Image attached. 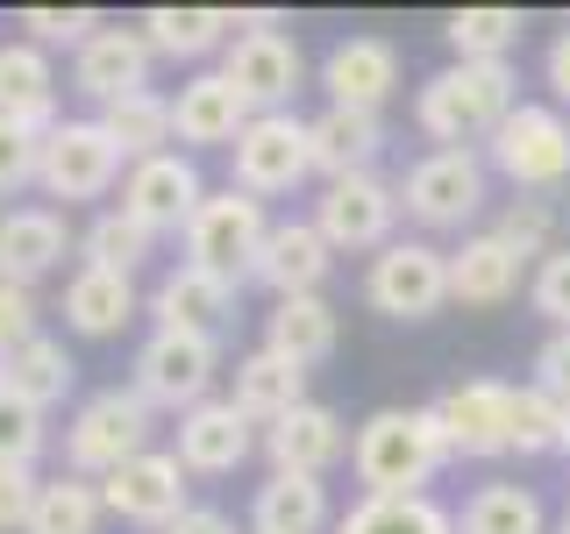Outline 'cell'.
Listing matches in <instances>:
<instances>
[{"mask_svg": "<svg viewBox=\"0 0 570 534\" xmlns=\"http://www.w3.org/2000/svg\"><path fill=\"white\" fill-rule=\"evenodd\" d=\"M521 8H456L450 22H442V36H450L456 65H507L513 43H521Z\"/></svg>", "mask_w": 570, "mask_h": 534, "instance_id": "35", "label": "cell"}, {"mask_svg": "<svg viewBox=\"0 0 570 534\" xmlns=\"http://www.w3.org/2000/svg\"><path fill=\"white\" fill-rule=\"evenodd\" d=\"M485 150H492V171L513 178V192H557L570 178V121L542 100H521Z\"/></svg>", "mask_w": 570, "mask_h": 534, "instance_id": "7", "label": "cell"}, {"mask_svg": "<svg viewBox=\"0 0 570 534\" xmlns=\"http://www.w3.org/2000/svg\"><path fill=\"white\" fill-rule=\"evenodd\" d=\"M142 43L157 58H178V65H200L207 50H228L236 43V8H142Z\"/></svg>", "mask_w": 570, "mask_h": 534, "instance_id": "29", "label": "cell"}, {"mask_svg": "<svg viewBox=\"0 0 570 534\" xmlns=\"http://www.w3.org/2000/svg\"><path fill=\"white\" fill-rule=\"evenodd\" d=\"M456 534H549V513L528 485H478L456 513Z\"/></svg>", "mask_w": 570, "mask_h": 534, "instance_id": "33", "label": "cell"}, {"mask_svg": "<svg viewBox=\"0 0 570 534\" xmlns=\"http://www.w3.org/2000/svg\"><path fill=\"white\" fill-rule=\"evenodd\" d=\"M249 129V100L228 86V71H193L186 86L171 93V136L200 142V150H236V136Z\"/></svg>", "mask_w": 570, "mask_h": 534, "instance_id": "19", "label": "cell"}, {"mask_svg": "<svg viewBox=\"0 0 570 534\" xmlns=\"http://www.w3.org/2000/svg\"><path fill=\"white\" fill-rule=\"evenodd\" d=\"M435 421L456 456H513V385L471 378L435 399Z\"/></svg>", "mask_w": 570, "mask_h": 534, "instance_id": "15", "label": "cell"}, {"mask_svg": "<svg viewBox=\"0 0 570 534\" xmlns=\"http://www.w3.org/2000/svg\"><path fill=\"white\" fill-rule=\"evenodd\" d=\"M36 471H0V534H22L36 513Z\"/></svg>", "mask_w": 570, "mask_h": 534, "instance_id": "46", "label": "cell"}, {"mask_svg": "<svg viewBox=\"0 0 570 534\" xmlns=\"http://www.w3.org/2000/svg\"><path fill=\"white\" fill-rule=\"evenodd\" d=\"M513 107H521L513 100V65H442L414 93V129L435 150H471V142L499 136V121Z\"/></svg>", "mask_w": 570, "mask_h": 534, "instance_id": "2", "label": "cell"}, {"mask_svg": "<svg viewBox=\"0 0 570 534\" xmlns=\"http://www.w3.org/2000/svg\"><path fill=\"white\" fill-rule=\"evenodd\" d=\"M335 534H456V513L435 498H356L335 521Z\"/></svg>", "mask_w": 570, "mask_h": 534, "instance_id": "36", "label": "cell"}, {"mask_svg": "<svg viewBox=\"0 0 570 534\" xmlns=\"http://www.w3.org/2000/svg\"><path fill=\"white\" fill-rule=\"evenodd\" d=\"M100 521H107L100 485L65 471V477H50V485L36 492V513H29L22 534H100Z\"/></svg>", "mask_w": 570, "mask_h": 534, "instance_id": "37", "label": "cell"}, {"mask_svg": "<svg viewBox=\"0 0 570 534\" xmlns=\"http://www.w3.org/2000/svg\"><path fill=\"white\" fill-rule=\"evenodd\" d=\"M14 29H22V43H36V50H71V58H79L107 22H100V8H22Z\"/></svg>", "mask_w": 570, "mask_h": 534, "instance_id": "41", "label": "cell"}, {"mask_svg": "<svg viewBox=\"0 0 570 534\" xmlns=\"http://www.w3.org/2000/svg\"><path fill=\"white\" fill-rule=\"evenodd\" d=\"M335 335H343V320H335V307L321 293H299V299H278L272 314H264V349L293 356L299 370L328 364L335 356Z\"/></svg>", "mask_w": 570, "mask_h": 534, "instance_id": "30", "label": "cell"}, {"mask_svg": "<svg viewBox=\"0 0 570 534\" xmlns=\"http://www.w3.org/2000/svg\"><path fill=\"white\" fill-rule=\"evenodd\" d=\"M36 293L29 285H0V356H14L22 343H36Z\"/></svg>", "mask_w": 570, "mask_h": 534, "instance_id": "45", "label": "cell"}, {"mask_svg": "<svg viewBox=\"0 0 570 534\" xmlns=\"http://www.w3.org/2000/svg\"><path fill=\"white\" fill-rule=\"evenodd\" d=\"M157 249V236L150 228H136L121 207H107V214H94L86 221V236H79V257L94 264V271H121V278H136V264Z\"/></svg>", "mask_w": 570, "mask_h": 534, "instance_id": "38", "label": "cell"}, {"mask_svg": "<svg viewBox=\"0 0 570 534\" xmlns=\"http://www.w3.org/2000/svg\"><path fill=\"white\" fill-rule=\"evenodd\" d=\"M328 264H335V249L321 243L314 221H272V236H264L257 264H249V278H257L272 299H299V293H321Z\"/></svg>", "mask_w": 570, "mask_h": 534, "instance_id": "21", "label": "cell"}, {"mask_svg": "<svg viewBox=\"0 0 570 534\" xmlns=\"http://www.w3.org/2000/svg\"><path fill=\"white\" fill-rule=\"evenodd\" d=\"M129 178V157H121V142L94 121H58V129L43 136V157H36V186L50 192V200L65 207H86V200H107V192Z\"/></svg>", "mask_w": 570, "mask_h": 534, "instance_id": "5", "label": "cell"}, {"mask_svg": "<svg viewBox=\"0 0 570 534\" xmlns=\"http://www.w3.org/2000/svg\"><path fill=\"white\" fill-rule=\"evenodd\" d=\"M136 320V278L121 271H94V264H79V271L65 278V328L71 335H121Z\"/></svg>", "mask_w": 570, "mask_h": 534, "instance_id": "31", "label": "cell"}, {"mask_svg": "<svg viewBox=\"0 0 570 534\" xmlns=\"http://www.w3.org/2000/svg\"><path fill=\"white\" fill-rule=\"evenodd\" d=\"M485 207V157L478 150H428L400 178V214L421 228H463Z\"/></svg>", "mask_w": 570, "mask_h": 534, "instance_id": "10", "label": "cell"}, {"mask_svg": "<svg viewBox=\"0 0 570 534\" xmlns=\"http://www.w3.org/2000/svg\"><path fill=\"white\" fill-rule=\"evenodd\" d=\"M0 121H22L29 136L58 129V71H50V50L36 43H0Z\"/></svg>", "mask_w": 570, "mask_h": 534, "instance_id": "24", "label": "cell"}, {"mask_svg": "<svg viewBox=\"0 0 570 534\" xmlns=\"http://www.w3.org/2000/svg\"><path fill=\"white\" fill-rule=\"evenodd\" d=\"M521 278H528V257L513 243H499L492 228L450 249V299H463V307H507L521 293Z\"/></svg>", "mask_w": 570, "mask_h": 534, "instance_id": "26", "label": "cell"}, {"mask_svg": "<svg viewBox=\"0 0 570 534\" xmlns=\"http://www.w3.org/2000/svg\"><path fill=\"white\" fill-rule=\"evenodd\" d=\"M222 71L249 100V115H285L299 79H307V58H299V43L285 29H236V43L222 50Z\"/></svg>", "mask_w": 570, "mask_h": 534, "instance_id": "12", "label": "cell"}, {"mask_svg": "<svg viewBox=\"0 0 570 534\" xmlns=\"http://www.w3.org/2000/svg\"><path fill=\"white\" fill-rule=\"evenodd\" d=\"M450 456L456 449H450V435H442L435 406H379L350 442V471H356V485H364V498H421L428 477Z\"/></svg>", "mask_w": 570, "mask_h": 534, "instance_id": "1", "label": "cell"}, {"mask_svg": "<svg viewBox=\"0 0 570 534\" xmlns=\"http://www.w3.org/2000/svg\"><path fill=\"white\" fill-rule=\"evenodd\" d=\"M100 129L121 142V157L129 165H142V157H165L171 150V100L157 93H129V100H115V107H100Z\"/></svg>", "mask_w": 570, "mask_h": 534, "instance_id": "34", "label": "cell"}, {"mask_svg": "<svg viewBox=\"0 0 570 534\" xmlns=\"http://www.w3.org/2000/svg\"><path fill=\"white\" fill-rule=\"evenodd\" d=\"M307 150H314V171L328 178H364L385 150V121L379 115H356V107H321L307 121Z\"/></svg>", "mask_w": 570, "mask_h": 534, "instance_id": "27", "label": "cell"}, {"mask_svg": "<svg viewBox=\"0 0 570 534\" xmlns=\"http://www.w3.org/2000/svg\"><path fill=\"white\" fill-rule=\"evenodd\" d=\"M321 86L328 107H356V115H379L400 93V50L385 36H343V43L321 58Z\"/></svg>", "mask_w": 570, "mask_h": 534, "instance_id": "17", "label": "cell"}, {"mask_svg": "<svg viewBox=\"0 0 570 534\" xmlns=\"http://www.w3.org/2000/svg\"><path fill=\"white\" fill-rule=\"evenodd\" d=\"M257 427H249L228 399H207V406H193V414H178V463H186V477H228V471H243L249 449H257Z\"/></svg>", "mask_w": 570, "mask_h": 534, "instance_id": "20", "label": "cell"}, {"mask_svg": "<svg viewBox=\"0 0 570 534\" xmlns=\"http://www.w3.org/2000/svg\"><path fill=\"white\" fill-rule=\"evenodd\" d=\"M150 58H157V50L142 43V29H100L94 43L71 58V93H86L94 107L150 93Z\"/></svg>", "mask_w": 570, "mask_h": 534, "instance_id": "18", "label": "cell"}, {"mask_svg": "<svg viewBox=\"0 0 570 534\" xmlns=\"http://www.w3.org/2000/svg\"><path fill=\"white\" fill-rule=\"evenodd\" d=\"M200 200H207V178L186 150L142 157V165H129V178H121V214H129L136 228H150V236H186V221L200 214Z\"/></svg>", "mask_w": 570, "mask_h": 534, "instance_id": "11", "label": "cell"}, {"mask_svg": "<svg viewBox=\"0 0 570 534\" xmlns=\"http://www.w3.org/2000/svg\"><path fill=\"white\" fill-rule=\"evenodd\" d=\"M36 157H43V136H29L22 121H0V200L36 186Z\"/></svg>", "mask_w": 570, "mask_h": 534, "instance_id": "43", "label": "cell"}, {"mask_svg": "<svg viewBox=\"0 0 570 534\" xmlns=\"http://www.w3.org/2000/svg\"><path fill=\"white\" fill-rule=\"evenodd\" d=\"M392 221H400V186H385L379 171L335 178L314 200V228H321L328 249H385V243H400Z\"/></svg>", "mask_w": 570, "mask_h": 534, "instance_id": "13", "label": "cell"}, {"mask_svg": "<svg viewBox=\"0 0 570 534\" xmlns=\"http://www.w3.org/2000/svg\"><path fill=\"white\" fill-rule=\"evenodd\" d=\"M534 385L557 392V399H570V328H557L542 349H534Z\"/></svg>", "mask_w": 570, "mask_h": 534, "instance_id": "47", "label": "cell"}, {"mask_svg": "<svg viewBox=\"0 0 570 534\" xmlns=\"http://www.w3.org/2000/svg\"><path fill=\"white\" fill-rule=\"evenodd\" d=\"M549 93L570 100V29L557 36V43H549Z\"/></svg>", "mask_w": 570, "mask_h": 534, "instance_id": "49", "label": "cell"}, {"mask_svg": "<svg viewBox=\"0 0 570 534\" xmlns=\"http://www.w3.org/2000/svg\"><path fill=\"white\" fill-rule=\"evenodd\" d=\"M214 378H222V335H186V328H150L136 349L129 385L142 392V406H165V414H193V406L214 399Z\"/></svg>", "mask_w": 570, "mask_h": 534, "instance_id": "4", "label": "cell"}, {"mask_svg": "<svg viewBox=\"0 0 570 534\" xmlns=\"http://www.w3.org/2000/svg\"><path fill=\"white\" fill-rule=\"evenodd\" d=\"M165 534H236V521H228L222 506H186V513H178V521H171Z\"/></svg>", "mask_w": 570, "mask_h": 534, "instance_id": "48", "label": "cell"}, {"mask_svg": "<svg viewBox=\"0 0 570 534\" xmlns=\"http://www.w3.org/2000/svg\"><path fill=\"white\" fill-rule=\"evenodd\" d=\"M0 364H8V356H0Z\"/></svg>", "mask_w": 570, "mask_h": 534, "instance_id": "51", "label": "cell"}, {"mask_svg": "<svg viewBox=\"0 0 570 534\" xmlns=\"http://www.w3.org/2000/svg\"><path fill=\"white\" fill-rule=\"evenodd\" d=\"M299 178H314V150H307V121L285 107V115H249V129L228 150V186L249 200H278Z\"/></svg>", "mask_w": 570, "mask_h": 534, "instance_id": "8", "label": "cell"}, {"mask_svg": "<svg viewBox=\"0 0 570 534\" xmlns=\"http://www.w3.org/2000/svg\"><path fill=\"white\" fill-rule=\"evenodd\" d=\"M513 449H521V456L563 449V399H557V392L513 385Z\"/></svg>", "mask_w": 570, "mask_h": 534, "instance_id": "40", "label": "cell"}, {"mask_svg": "<svg viewBox=\"0 0 570 534\" xmlns=\"http://www.w3.org/2000/svg\"><path fill=\"white\" fill-rule=\"evenodd\" d=\"M65 249H71V228L58 207H8L0 214V285H29L36 293V278L58 271Z\"/></svg>", "mask_w": 570, "mask_h": 534, "instance_id": "22", "label": "cell"}, {"mask_svg": "<svg viewBox=\"0 0 570 534\" xmlns=\"http://www.w3.org/2000/svg\"><path fill=\"white\" fill-rule=\"evenodd\" d=\"M142 449H150V406H142L136 385H107L71 406V421H65V471L71 477L100 485V477H115Z\"/></svg>", "mask_w": 570, "mask_h": 534, "instance_id": "3", "label": "cell"}, {"mask_svg": "<svg viewBox=\"0 0 570 534\" xmlns=\"http://www.w3.org/2000/svg\"><path fill=\"white\" fill-rule=\"evenodd\" d=\"M43 442H50L43 414H36L29 399H14V392L0 385V471H29V463L43 456Z\"/></svg>", "mask_w": 570, "mask_h": 534, "instance_id": "42", "label": "cell"}, {"mask_svg": "<svg viewBox=\"0 0 570 534\" xmlns=\"http://www.w3.org/2000/svg\"><path fill=\"white\" fill-rule=\"evenodd\" d=\"M557 534H570V513H563V521H557Z\"/></svg>", "mask_w": 570, "mask_h": 534, "instance_id": "50", "label": "cell"}, {"mask_svg": "<svg viewBox=\"0 0 570 534\" xmlns=\"http://www.w3.org/2000/svg\"><path fill=\"white\" fill-rule=\"evenodd\" d=\"M364 299L379 307L385 320H428L450 307V249L406 236V243H385L364 271Z\"/></svg>", "mask_w": 570, "mask_h": 534, "instance_id": "9", "label": "cell"}, {"mask_svg": "<svg viewBox=\"0 0 570 534\" xmlns=\"http://www.w3.org/2000/svg\"><path fill=\"white\" fill-rule=\"evenodd\" d=\"M100 506L115 513L121 527H157L165 534L178 513H186V463H178L171 449L129 456L115 477H100Z\"/></svg>", "mask_w": 570, "mask_h": 534, "instance_id": "14", "label": "cell"}, {"mask_svg": "<svg viewBox=\"0 0 570 534\" xmlns=\"http://www.w3.org/2000/svg\"><path fill=\"white\" fill-rule=\"evenodd\" d=\"M228 406L249 421V427H278L293 406H307V370L278 349H249L236 356V378H228Z\"/></svg>", "mask_w": 570, "mask_h": 534, "instance_id": "23", "label": "cell"}, {"mask_svg": "<svg viewBox=\"0 0 570 534\" xmlns=\"http://www.w3.org/2000/svg\"><path fill=\"white\" fill-rule=\"evenodd\" d=\"M249 534H335V506L321 477H285L272 471L249 498Z\"/></svg>", "mask_w": 570, "mask_h": 534, "instance_id": "28", "label": "cell"}, {"mask_svg": "<svg viewBox=\"0 0 570 534\" xmlns=\"http://www.w3.org/2000/svg\"><path fill=\"white\" fill-rule=\"evenodd\" d=\"M528 299H534V314H542V320H557V328H570V243L557 249V257H542V264H534V278H528Z\"/></svg>", "mask_w": 570, "mask_h": 534, "instance_id": "44", "label": "cell"}, {"mask_svg": "<svg viewBox=\"0 0 570 534\" xmlns=\"http://www.w3.org/2000/svg\"><path fill=\"white\" fill-rule=\"evenodd\" d=\"M350 427H343V414L335 406H321V399H307V406H293L278 427H264V456H272V471H285V477H328L335 463L350 456Z\"/></svg>", "mask_w": 570, "mask_h": 534, "instance_id": "16", "label": "cell"}, {"mask_svg": "<svg viewBox=\"0 0 570 534\" xmlns=\"http://www.w3.org/2000/svg\"><path fill=\"white\" fill-rule=\"evenodd\" d=\"M264 236H272L264 200L222 186V192H207V200H200V214L186 221V236H178V243H186V264H193V271H214V278L243 285L249 264H257V249H264Z\"/></svg>", "mask_w": 570, "mask_h": 534, "instance_id": "6", "label": "cell"}, {"mask_svg": "<svg viewBox=\"0 0 570 534\" xmlns=\"http://www.w3.org/2000/svg\"><path fill=\"white\" fill-rule=\"evenodd\" d=\"M236 314V285L214 278V271H193L178 264L150 285V320L157 328H186V335H222V320Z\"/></svg>", "mask_w": 570, "mask_h": 534, "instance_id": "25", "label": "cell"}, {"mask_svg": "<svg viewBox=\"0 0 570 534\" xmlns=\"http://www.w3.org/2000/svg\"><path fill=\"white\" fill-rule=\"evenodd\" d=\"M71 378H79V364H71L65 343H50V335H36V343H22L0 364V385H8L14 399H29L36 414H50L58 399H71Z\"/></svg>", "mask_w": 570, "mask_h": 534, "instance_id": "32", "label": "cell"}, {"mask_svg": "<svg viewBox=\"0 0 570 534\" xmlns=\"http://www.w3.org/2000/svg\"><path fill=\"white\" fill-rule=\"evenodd\" d=\"M492 236H499V243H513L528 264H542V257H557V249H563V243H557V236H563V207L549 200V192H521V200L499 214Z\"/></svg>", "mask_w": 570, "mask_h": 534, "instance_id": "39", "label": "cell"}]
</instances>
